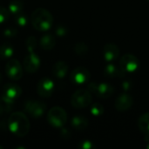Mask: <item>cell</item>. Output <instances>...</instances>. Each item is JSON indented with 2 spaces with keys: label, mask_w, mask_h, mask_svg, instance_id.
<instances>
[{
  "label": "cell",
  "mask_w": 149,
  "mask_h": 149,
  "mask_svg": "<svg viewBox=\"0 0 149 149\" xmlns=\"http://www.w3.org/2000/svg\"><path fill=\"white\" fill-rule=\"evenodd\" d=\"M8 127L10 131L17 137H24L30 131V122L28 117L21 112L11 113L8 119Z\"/></svg>",
  "instance_id": "cell-1"
},
{
  "label": "cell",
  "mask_w": 149,
  "mask_h": 149,
  "mask_svg": "<svg viewBox=\"0 0 149 149\" xmlns=\"http://www.w3.org/2000/svg\"><path fill=\"white\" fill-rule=\"evenodd\" d=\"M31 22L37 31H47L52 26L53 17L48 10L45 8H38L32 12Z\"/></svg>",
  "instance_id": "cell-2"
},
{
  "label": "cell",
  "mask_w": 149,
  "mask_h": 149,
  "mask_svg": "<svg viewBox=\"0 0 149 149\" xmlns=\"http://www.w3.org/2000/svg\"><path fill=\"white\" fill-rule=\"evenodd\" d=\"M48 123L55 128H62L67 121V113L60 107H52L47 113Z\"/></svg>",
  "instance_id": "cell-3"
},
{
  "label": "cell",
  "mask_w": 149,
  "mask_h": 149,
  "mask_svg": "<svg viewBox=\"0 0 149 149\" xmlns=\"http://www.w3.org/2000/svg\"><path fill=\"white\" fill-rule=\"evenodd\" d=\"M92 102V93L88 89H79L72 95L71 104L73 107L81 109L87 107Z\"/></svg>",
  "instance_id": "cell-4"
},
{
  "label": "cell",
  "mask_w": 149,
  "mask_h": 149,
  "mask_svg": "<svg viewBox=\"0 0 149 149\" xmlns=\"http://www.w3.org/2000/svg\"><path fill=\"white\" fill-rule=\"evenodd\" d=\"M46 104L44 101L30 100H27L24 105V109L25 113L33 118H39L43 116L46 111Z\"/></svg>",
  "instance_id": "cell-5"
},
{
  "label": "cell",
  "mask_w": 149,
  "mask_h": 149,
  "mask_svg": "<svg viewBox=\"0 0 149 149\" xmlns=\"http://www.w3.org/2000/svg\"><path fill=\"white\" fill-rule=\"evenodd\" d=\"M88 90L91 92V93H94L95 95L102 99L111 97L114 92V88L107 83H91L88 85Z\"/></svg>",
  "instance_id": "cell-6"
},
{
  "label": "cell",
  "mask_w": 149,
  "mask_h": 149,
  "mask_svg": "<svg viewBox=\"0 0 149 149\" xmlns=\"http://www.w3.org/2000/svg\"><path fill=\"white\" fill-rule=\"evenodd\" d=\"M5 72L9 79L12 80H19L23 76V69L22 65L18 60L16 58L8 59L5 65Z\"/></svg>",
  "instance_id": "cell-7"
},
{
  "label": "cell",
  "mask_w": 149,
  "mask_h": 149,
  "mask_svg": "<svg viewBox=\"0 0 149 149\" xmlns=\"http://www.w3.org/2000/svg\"><path fill=\"white\" fill-rule=\"evenodd\" d=\"M54 82L52 79L49 78H43L38 83L37 92L40 97L46 99L52 95L54 92Z\"/></svg>",
  "instance_id": "cell-8"
},
{
  "label": "cell",
  "mask_w": 149,
  "mask_h": 149,
  "mask_svg": "<svg viewBox=\"0 0 149 149\" xmlns=\"http://www.w3.org/2000/svg\"><path fill=\"white\" fill-rule=\"evenodd\" d=\"M120 65L124 72H134L138 69L140 62L134 55L125 54L120 61Z\"/></svg>",
  "instance_id": "cell-9"
},
{
  "label": "cell",
  "mask_w": 149,
  "mask_h": 149,
  "mask_svg": "<svg viewBox=\"0 0 149 149\" xmlns=\"http://www.w3.org/2000/svg\"><path fill=\"white\" fill-rule=\"evenodd\" d=\"M41 60L38 54L34 52H30L24 59V67L29 73H35L40 67Z\"/></svg>",
  "instance_id": "cell-10"
},
{
  "label": "cell",
  "mask_w": 149,
  "mask_h": 149,
  "mask_svg": "<svg viewBox=\"0 0 149 149\" xmlns=\"http://www.w3.org/2000/svg\"><path fill=\"white\" fill-rule=\"evenodd\" d=\"M91 78L90 72L84 66H79L75 68L70 75L72 82L76 85H82L86 83Z\"/></svg>",
  "instance_id": "cell-11"
},
{
  "label": "cell",
  "mask_w": 149,
  "mask_h": 149,
  "mask_svg": "<svg viewBox=\"0 0 149 149\" xmlns=\"http://www.w3.org/2000/svg\"><path fill=\"white\" fill-rule=\"evenodd\" d=\"M21 94H22V89L17 84L8 83L3 88L2 95H3L4 97L8 98L9 100H11L13 101H15Z\"/></svg>",
  "instance_id": "cell-12"
},
{
  "label": "cell",
  "mask_w": 149,
  "mask_h": 149,
  "mask_svg": "<svg viewBox=\"0 0 149 149\" xmlns=\"http://www.w3.org/2000/svg\"><path fill=\"white\" fill-rule=\"evenodd\" d=\"M134 100L132 96L128 93L120 94L115 101V108L119 111H127L130 109L133 106Z\"/></svg>",
  "instance_id": "cell-13"
},
{
  "label": "cell",
  "mask_w": 149,
  "mask_h": 149,
  "mask_svg": "<svg viewBox=\"0 0 149 149\" xmlns=\"http://www.w3.org/2000/svg\"><path fill=\"white\" fill-rule=\"evenodd\" d=\"M103 55L107 61H113L120 55V49L114 44H107L104 46Z\"/></svg>",
  "instance_id": "cell-14"
},
{
  "label": "cell",
  "mask_w": 149,
  "mask_h": 149,
  "mask_svg": "<svg viewBox=\"0 0 149 149\" xmlns=\"http://www.w3.org/2000/svg\"><path fill=\"white\" fill-rule=\"evenodd\" d=\"M68 72V65L65 61H58L52 67V74L55 78L62 79L65 77Z\"/></svg>",
  "instance_id": "cell-15"
},
{
  "label": "cell",
  "mask_w": 149,
  "mask_h": 149,
  "mask_svg": "<svg viewBox=\"0 0 149 149\" xmlns=\"http://www.w3.org/2000/svg\"><path fill=\"white\" fill-rule=\"evenodd\" d=\"M40 47L45 51H51L56 45V38L52 34H45L41 37L39 41Z\"/></svg>",
  "instance_id": "cell-16"
},
{
  "label": "cell",
  "mask_w": 149,
  "mask_h": 149,
  "mask_svg": "<svg viewBox=\"0 0 149 149\" xmlns=\"http://www.w3.org/2000/svg\"><path fill=\"white\" fill-rule=\"evenodd\" d=\"M72 127L77 130H85L88 127V120L81 115L74 116L72 119Z\"/></svg>",
  "instance_id": "cell-17"
},
{
  "label": "cell",
  "mask_w": 149,
  "mask_h": 149,
  "mask_svg": "<svg viewBox=\"0 0 149 149\" xmlns=\"http://www.w3.org/2000/svg\"><path fill=\"white\" fill-rule=\"evenodd\" d=\"M14 55V48L9 43H4L0 45V58L1 59H10Z\"/></svg>",
  "instance_id": "cell-18"
},
{
  "label": "cell",
  "mask_w": 149,
  "mask_h": 149,
  "mask_svg": "<svg viewBox=\"0 0 149 149\" xmlns=\"http://www.w3.org/2000/svg\"><path fill=\"white\" fill-rule=\"evenodd\" d=\"M138 126L141 131L149 136V113L141 115L138 120Z\"/></svg>",
  "instance_id": "cell-19"
},
{
  "label": "cell",
  "mask_w": 149,
  "mask_h": 149,
  "mask_svg": "<svg viewBox=\"0 0 149 149\" xmlns=\"http://www.w3.org/2000/svg\"><path fill=\"white\" fill-rule=\"evenodd\" d=\"M23 8H24V4L20 1H12L9 3V6H8L9 11L14 15L21 12Z\"/></svg>",
  "instance_id": "cell-20"
},
{
  "label": "cell",
  "mask_w": 149,
  "mask_h": 149,
  "mask_svg": "<svg viewBox=\"0 0 149 149\" xmlns=\"http://www.w3.org/2000/svg\"><path fill=\"white\" fill-rule=\"evenodd\" d=\"M14 19H15L16 24L21 27H24L28 24V17L24 13H23L22 11L16 14L14 17Z\"/></svg>",
  "instance_id": "cell-21"
},
{
  "label": "cell",
  "mask_w": 149,
  "mask_h": 149,
  "mask_svg": "<svg viewBox=\"0 0 149 149\" xmlns=\"http://www.w3.org/2000/svg\"><path fill=\"white\" fill-rule=\"evenodd\" d=\"M104 73L107 77H115L119 74V70L114 65L110 64L106 66L104 70Z\"/></svg>",
  "instance_id": "cell-22"
},
{
  "label": "cell",
  "mask_w": 149,
  "mask_h": 149,
  "mask_svg": "<svg viewBox=\"0 0 149 149\" xmlns=\"http://www.w3.org/2000/svg\"><path fill=\"white\" fill-rule=\"evenodd\" d=\"M90 112L94 116H100L104 113V107L100 103H95L91 107Z\"/></svg>",
  "instance_id": "cell-23"
},
{
  "label": "cell",
  "mask_w": 149,
  "mask_h": 149,
  "mask_svg": "<svg viewBox=\"0 0 149 149\" xmlns=\"http://www.w3.org/2000/svg\"><path fill=\"white\" fill-rule=\"evenodd\" d=\"M74 51L78 55H85L88 52V47L85 43H77L74 46Z\"/></svg>",
  "instance_id": "cell-24"
},
{
  "label": "cell",
  "mask_w": 149,
  "mask_h": 149,
  "mask_svg": "<svg viewBox=\"0 0 149 149\" xmlns=\"http://www.w3.org/2000/svg\"><path fill=\"white\" fill-rule=\"evenodd\" d=\"M26 47L28 52H34V50L37 47V40L35 38V37L33 36H30L27 39H26Z\"/></svg>",
  "instance_id": "cell-25"
},
{
  "label": "cell",
  "mask_w": 149,
  "mask_h": 149,
  "mask_svg": "<svg viewBox=\"0 0 149 149\" xmlns=\"http://www.w3.org/2000/svg\"><path fill=\"white\" fill-rule=\"evenodd\" d=\"M10 14V12L9 11L8 9H6L5 7L0 6V24L5 23L8 20Z\"/></svg>",
  "instance_id": "cell-26"
},
{
  "label": "cell",
  "mask_w": 149,
  "mask_h": 149,
  "mask_svg": "<svg viewBox=\"0 0 149 149\" xmlns=\"http://www.w3.org/2000/svg\"><path fill=\"white\" fill-rule=\"evenodd\" d=\"M17 34V30L14 27H8L3 31V36L6 38H14Z\"/></svg>",
  "instance_id": "cell-27"
},
{
  "label": "cell",
  "mask_w": 149,
  "mask_h": 149,
  "mask_svg": "<svg viewBox=\"0 0 149 149\" xmlns=\"http://www.w3.org/2000/svg\"><path fill=\"white\" fill-rule=\"evenodd\" d=\"M55 32H56V35H57L58 37H65V36L67 34L68 30H67V28H66L65 25L59 24V25L57 26Z\"/></svg>",
  "instance_id": "cell-28"
},
{
  "label": "cell",
  "mask_w": 149,
  "mask_h": 149,
  "mask_svg": "<svg viewBox=\"0 0 149 149\" xmlns=\"http://www.w3.org/2000/svg\"><path fill=\"white\" fill-rule=\"evenodd\" d=\"M79 147L82 149H92L93 148V144L89 141H84L79 143Z\"/></svg>",
  "instance_id": "cell-29"
},
{
  "label": "cell",
  "mask_w": 149,
  "mask_h": 149,
  "mask_svg": "<svg viewBox=\"0 0 149 149\" xmlns=\"http://www.w3.org/2000/svg\"><path fill=\"white\" fill-rule=\"evenodd\" d=\"M4 112H3V109L2 108V107H1V105H0V116Z\"/></svg>",
  "instance_id": "cell-30"
},
{
  "label": "cell",
  "mask_w": 149,
  "mask_h": 149,
  "mask_svg": "<svg viewBox=\"0 0 149 149\" xmlns=\"http://www.w3.org/2000/svg\"><path fill=\"white\" fill-rule=\"evenodd\" d=\"M2 79H3V77H2V74L0 73V83L2 82Z\"/></svg>",
  "instance_id": "cell-31"
},
{
  "label": "cell",
  "mask_w": 149,
  "mask_h": 149,
  "mask_svg": "<svg viewBox=\"0 0 149 149\" xmlns=\"http://www.w3.org/2000/svg\"><path fill=\"white\" fill-rule=\"evenodd\" d=\"M147 148H149V141H148V146H147Z\"/></svg>",
  "instance_id": "cell-32"
},
{
  "label": "cell",
  "mask_w": 149,
  "mask_h": 149,
  "mask_svg": "<svg viewBox=\"0 0 149 149\" xmlns=\"http://www.w3.org/2000/svg\"><path fill=\"white\" fill-rule=\"evenodd\" d=\"M3 146H1V145H0V149H3Z\"/></svg>",
  "instance_id": "cell-33"
},
{
  "label": "cell",
  "mask_w": 149,
  "mask_h": 149,
  "mask_svg": "<svg viewBox=\"0 0 149 149\" xmlns=\"http://www.w3.org/2000/svg\"><path fill=\"white\" fill-rule=\"evenodd\" d=\"M148 2H149V0H148Z\"/></svg>",
  "instance_id": "cell-34"
}]
</instances>
